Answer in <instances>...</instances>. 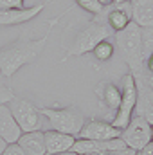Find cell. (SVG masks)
Here are the masks:
<instances>
[{"instance_id":"cell-29","label":"cell","mask_w":153,"mask_h":155,"mask_svg":"<svg viewBox=\"0 0 153 155\" xmlns=\"http://www.w3.org/2000/svg\"><path fill=\"white\" fill-rule=\"evenodd\" d=\"M151 141H153V124H151Z\"/></svg>"},{"instance_id":"cell-20","label":"cell","mask_w":153,"mask_h":155,"mask_svg":"<svg viewBox=\"0 0 153 155\" xmlns=\"http://www.w3.org/2000/svg\"><path fill=\"white\" fill-rule=\"evenodd\" d=\"M76 4L83 9V11L90 13L92 16H99V15L103 13V9H105L97 0H76Z\"/></svg>"},{"instance_id":"cell-15","label":"cell","mask_w":153,"mask_h":155,"mask_svg":"<svg viewBox=\"0 0 153 155\" xmlns=\"http://www.w3.org/2000/svg\"><path fill=\"white\" fill-rule=\"evenodd\" d=\"M96 96L99 97V101L103 103V107L106 110L115 114V110L119 108V103H121V87L119 85H115L112 81H103V83H99V87H96Z\"/></svg>"},{"instance_id":"cell-23","label":"cell","mask_w":153,"mask_h":155,"mask_svg":"<svg viewBox=\"0 0 153 155\" xmlns=\"http://www.w3.org/2000/svg\"><path fill=\"white\" fill-rule=\"evenodd\" d=\"M24 7V0H0V9H13Z\"/></svg>"},{"instance_id":"cell-10","label":"cell","mask_w":153,"mask_h":155,"mask_svg":"<svg viewBox=\"0 0 153 155\" xmlns=\"http://www.w3.org/2000/svg\"><path fill=\"white\" fill-rule=\"evenodd\" d=\"M122 148H128L121 137L108 139V141H92V139H76L72 144V152L83 153H96V155H112Z\"/></svg>"},{"instance_id":"cell-14","label":"cell","mask_w":153,"mask_h":155,"mask_svg":"<svg viewBox=\"0 0 153 155\" xmlns=\"http://www.w3.org/2000/svg\"><path fill=\"white\" fill-rule=\"evenodd\" d=\"M20 135H22V130L16 124L9 107L7 105H0V137L7 144H11V143H16L20 139Z\"/></svg>"},{"instance_id":"cell-21","label":"cell","mask_w":153,"mask_h":155,"mask_svg":"<svg viewBox=\"0 0 153 155\" xmlns=\"http://www.w3.org/2000/svg\"><path fill=\"white\" fill-rule=\"evenodd\" d=\"M142 76H153V51L142 58Z\"/></svg>"},{"instance_id":"cell-22","label":"cell","mask_w":153,"mask_h":155,"mask_svg":"<svg viewBox=\"0 0 153 155\" xmlns=\"http://www.w3.org/2000/svg\"><path fill=\"white\" fill-rule=\"evenodd\" d=\"M0 155H25V152L18 146V143H11V144H7L4 148V152Z\"/></svg>"},{"instance_id":"cell-7","label":"cell","mask_w":153,"mask_h":155,"mask_svg":"<svg viewBox=\"0 0 153 155\" xmlns=\"http://www.w3.org/2000/svg\"><path fill=\"white\" fill-rule=\"evenodd\" d=\"M119 137L128 148H132L133 152H141L151 141V124L142 116L133 114L130 123L121 130Z\"/></svg>"},{"instance_id":"cell-12","label":"cell","mask_w":153,"mask_h":155,"mask_svg":"<svg viewBox=\"0 0 153 155\" xmlns=\"http://www.w3.org/2000/svg\"><path fill=\"white\" fill-rule=\"evenodd\" d=\"M135 81V88H137V103H135V112L137 116H142L150 124H153V88L144 81L142 72L139 74H132Z\"/></svg>"},{"instance_id":"cell-24","label":"cell","mask_w":153,"mask_h":155,"mask_svg":"<svg viewBox=\"0 0 153 155\" xmlns=\"http://www.w3.org/2000/svg\"><path fill=\"white\" fill-rule=\"evenodd\" d=\"M141 153L142 155H153V141H150V143L141 150Z\"/></svg>"},{"instance_id":"cell-2","label":"cell","mask_w":153,"mask_h":155,"mask_svg":"<svg viewBox=\"0 0 153 155\" xmlns=\"http://www.w3.org/2000/svg\"><path fill=\"white\" fill-rule=\"evenodd\" d=\"M110 36H112V29L99 18L72 24L63 33L65 58L88 54L99 41L110 38Z\"/></svg>"},{"instance_id":"cell-9","label":"cell","mask_w":153,"mask_h":155,"mask_svg":"<svg viewBox=\"0 0 153 155\" xmlns=\"http://www.w3.org/2000/svg\"><path fill=\"white\" fill-rule=\"evenodd\" d=\"M121 135V130L115 128L110 121H103L97 117H92L85 121L83 128L79 130L76 139H92V141H108Z\"/></svg>"},{"instance_id":"cell-25","label":"cell","mask_w":153,"mask_h":155,"mask_svg":"<svg viewBox=\"0 0 153 155\" xmlns=\"http://www.w3.org/2000/svg\"><path fill=\"white\" fill-rule=\"evenodd\" d=\"M97 2H99V4H101L103 7H108V5L112 4V0H97Z\"/></svg>"},{"instance_id":"cell-18","label":"cell","mask_w":153,"mask_h":155,"mask_svg":"<svg viewBox=\"0 0 153 155\" xmlns=\"http://www.w3.org/2000/svg\"><path fill=\"white\" fill-rule=\"evenodd\" d=\"M92 54H94V58H96L97 61L106 63V61H110V60L114 58L115 43H114V41H110V38L103 40V41H99V43L92 49Z\"/></svg>"},{"instance_id":"cell-1","label":"cell","mask_w":153,"mask_h":155,"mask_svg":"<svg viewBox=\"0 0 153 155\" xmlns=\"http://www.w3.org/2000/svg\"><path fill=\"white\" fill-rule=\"evenodd\" d=\"M69 11V9H67ZM67 11H63L56 20H52L49 24L47 33L40 40H31V38H18L7 47L0 49V81H9V78H13L24 65H29L33 61H36L40 54L45 51L49 36L52 33V27L58 24V20L61 16L67 15Z\"/></svg>"},{"instance_id":"cell-16","label":"cell","mask_w":153,"mask_h":155,"mask_svg":"<svg viewBox=\"0 0 153 155\" xmlns=\"http://www.w3.org/2000/svg\"><path fill=\"white\" fill-rule=\"evenodd\" d=\"M16 143L25 152V155H47L45 139H43V130L25 132V134L20 135V139Z\"/></svg>"},{"instance_id":"cell-17","label":"cell","mask_w":153,"mask_h":155,"mask_svg":"<svg viewBox=\"0 0 153 155\" xmlns=\"http://www.w3.org/2000/svg\"><path fill=\"white\" fill-rule=\"evenodd\" d=\"M132 22L139 27H153V0H130Z\"/></svg>"},{"instance_id":"cell-5","label":"cell","mask_w":153,"mask_h":155,"mask_svg":"<svg viewBox=\"0 0 153 155\" xmlns=\"http://www.w3.org/2000/svg\"><path fill=\"white\" fill-rule=\"evenodd\" d=\"M11 114L15 117L16 124L20 126L22 134L25 132H34V130H43V124L47 123V119L41 116L40 108L36 105H33L31 101L15 96L9 103H7Z\"/></svg>"},{"instance_id":"cell-13","label":"cell","mask_w":153,"mask_h":155,"mask_svg":"<svg viewBox=\"0 0 153 155\" xmlns=\"http://www.w3.org/2000/svg\"><path fill=\"white\" fill-rule=\"evenodd\" d=\"M43 139H45L47 155L69 152V150H72V144L76 141L74 135H69V134H63V132H56V130H50V128L43 130Z\"/></svg>"},{"instance_id":"cell-30","label":"cell","mask_w":153,"mask_h":155,"mask_svg":"<svg viewBox=\"0 0 153 155\" xmlns=\"http://www.w3.org/2000/svg\"><path fill=\"white\" fill-rule=\"evenodd\" d=\"M135 155H142V153H141V152H137V153H135Z\"/></svg>"},{"instance_id":"cell-19","label":"cell","mask_w":153,"mask_h":155,"mask_svg":"<svg viewBox=\"0 0 153 155\" xmlns=\"http://www.w3.org/2000/svg\"><path fill=\"white\" fill-rule=\"evenodd\" d=\"M141 43H142V58L153 51V27H141Z\"/></svg>"},{"instance_id":"cell-27","label":"cell","mask_w":153,"mask_h":155,"mask_svg":"<svg viewBox=\"0 0 153 155\" xmlns=\"http://www.w3.org/2000/svg\"><path fill=\"white\" fill-rule=\"evenodd\" d=\"M5 146H7V143H5V141H4V139L0 137V153L4 152V148H5Z\"/></svg>"},{"instance_id":"cell-3","label":"cell","mask_w":153,"mask_h":155,"mask_svg":"<svg viewBox=\"0 0 153 155\" xmlns=\"http://www.w3.org/2000/svg\"><path fill=\"white\" fill-rule=\"evenodd\" d=\"M115 51L121 52L122 60L128 65L130 74L142 72V43L141 27L135 22H130L122 31L115 33Z\"/></svg>"},{"instance_id":"cell-26","label":"cell","mask_w":153,"mask_h":155,"mask_svg":"<svg viewBox=\"0 0 153 155\" xmlns=\"http://www.w3.org/2000/svg\"><path fill=\"white\" fill-rule=\"evenodd\" d=\"M52 155H79V153L72 152V150H69V152H61V153H52Z\"/></svg>"},{"instance_id":"cell-8","label":"cell","mask_w":153,"mask_h":155,"mask_svg":"<svg viewBox=\"0 0 153 155\" xmlns=\"http://www.w3.org/2000/svg\"><path fill=\"white\" fill-rule=\"evenodd\" d=\"M54 0H45L36 5H24V7H13V9H0V25L2 27H9V25H20V24H27L33 18H36L40 13L52 4Z\"/></svg>"},{"instance_id":"cell-11","label":"cell","mask_w":153,"mask_h":155,"mask_svg":"<svg viewBox=\"0 0 153 155\" xmlns=\"http://www.w3.org/2000/svg\"><path fill=\"white\" fill-rule=\"evenodd\" d=\"M96 18H99V20L103 18V22L114 33H119V31H122L132 22V4H130V0L128 2H122V4H110Z\"/></svg>"},{"instance_id":"cell-6","label":"cell","mask_w":153,"mask_h":155,"mask_svg":"<svg viewBox=\"0 0 153 155\" xmlns=\"http://www.w3.org/2000/svg\"><path fill=\"white\" fill-rule=\"evenodd\" d=\"M121 103H119V108L115 110L114 117H112V124L115 128L122 130L135 112V103H137V88H135V81L133 76L130 72H126L124 76L121 78Z\"/></svg>"},{"instance_id":"cell-28","label":"cell","mask_w":153,"mask_h":155,"mask_svg":"<svg viewBox=\"0 0 153 155\" xmlns=\"http://www.w3.org/2000/svg\"><path fill=\"white\" fill-rule=\"evenodd\" d=\"M122 2H128V0H112V4H122Z\"/></svg>"},{"instance_id":"cell-4","label":"cell","mask_w":153,"mask_h":155,"mask_svg":"<svg viewBox=\"0 0 153 155\" xmlns=\"http://www.w3.org/2000/svg\"><path fill=\"white\" fill-rule=\"evenodd\" d=\"M41 116L47 119V124L50 130L63 132L69 135L77 137L79 130L85 124V114L76 107H65V108H56V107H40Z\"/></svg>"}]
</instances>
